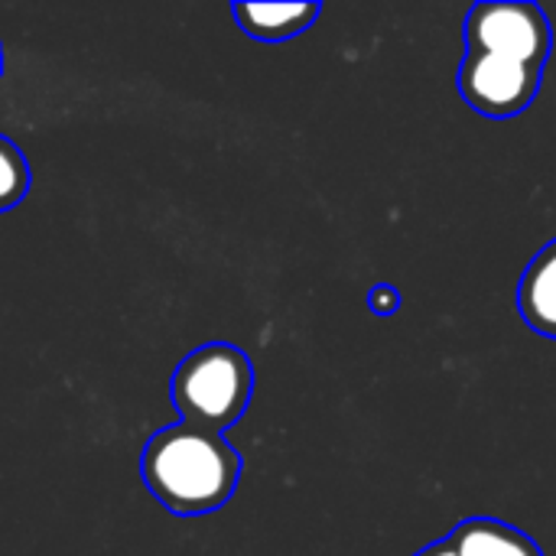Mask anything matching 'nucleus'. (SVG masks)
<instances>
[{
    "instance_id": "nucleus-4",
    "label": "nucleus",
    "mask_w": 556,
    "mask_h": 556,
    "mask_svg": "<svg viewBox=\"0 0 556 556\" xmlns=\"http://www.w3.org/2000/svg\"><path fill=\"white\" fill-rule=\"evenodd\" d=\"M541 72L528 62L498 52H466L459 68V91L466 104L485 117H515L538 98Z\"/></svg>"
},
{
    "instance_id": "nucleus-1",
    "label": "nucleus",
    "mask_w": 556,
    "mask_h": 556,
    "mask_svg": "<svg viewBox=\"0 0 556 556\" xmlns=\"http://www.w3.org/2000/svg\"><path fill=\"white\" fill-rule=\"evenodd\" d=\"M140 472L153 498L173 515H205L235 495L241 456L222 440V433L176 424L147 443Z\"/></svg>"
},
{
    "instance_id": "nucleus-6",
    "label": "nucleus",
    "mask_w": 556,
    "mask_h": 556,
    "mask_svg": "<svg viewBox=\"0 0 556 556\" xmlns=\"http://www.w3.org/2000/svg\"><path fill=\"white\" fill-rule=\"evenodd\" d=\"M446 541L459 556H544L531 534L495 518H469Z\"/></svg>"
},
{
    "instance_id": "nucleus-5",
    "label": "nucleus",
    "mask_w": 556,
    "mask_h": 556,
    "mask_svg": "<svg viewBox=\"0 0 556 556\" xmlns=\"http://www.w3.org/2000/svg\"><path fill=\"white\" fill-rule=\"evenodd\" d=\"M518 309L534 332L556 339V241L541 248L521 274Z\"/></svg>"
},
{
    "instance_id": "nucleus-9",
    "label": "nucleus",
    "mask_w": 556,
    "mask_h": 556,
    "mask_svg": "<svg viewBox=\"0 0 556 556\" xmlns=\"http://www.w3.org/2000/svg\"><path fill=\"white\" fill-rule=\"evenodd\" d=\"M368 303H371V309H375V313H381V316H391V313L397 309L401 296H397L391 287H375V290H371V296H368Z\"/></svg>"
},
{
    "instance_id": "nucleus-11",
    "label": "nucleus",
    "mask_w": 556,
    "mask_h": 556,
    "mask_svg": "<svg viewBox=\"0 0 556 556\" xmlns=\"http://www.w3.org/2000/svg\"><path fill=\"white\" fill-rule=\"evenodd\" d=\"M0 72H3V42H0Z\"/></svg>"
},
{
    "instance_id": "nucleus-10",
    "label": "nucleus",
    "mask_w": 556,
    "mask_h": 556,
    "mask_svg": "<svg viewBox=\"0 0 556 556\" xmlns=\"http://www.w3.org/2000/svg\"><path fill=\"white\" fill-rule=\"evenodd\" d=\"M417 556H459L453 551V544L450 541H437V544H430L427 551H420Z\"/></svg>"
},
{
    "instance_id": "nucleus-7",
    "label": "nucleus",
    "mask_w": 556,
    "mask_h": 556,
    "mask_svg": "<svg viewBox=\"0 0 556 556\" xmlns=\"http://www.w3.org/2000/svg\"><path fill=\"white\" fill-rule=\"evenodd\" d=\"M241 29L254 39H290L313 26V20L323 13L319 3H235L231 7Z\"/></svg>"
},
{
    "instance_id": "nucleus-2",
    "label": "nucleus",
    "mask_w": 556,
    "mask_h": 556,
    "mask_svg": "<svg viewBox=\"0 0 556 556\" xmlns=\"http://www.w3.org/2000/svg\"><path fill=\"white\" fill-rule=\"evenodd\" d=\"M251 391H254L251 358L228 342H212L186 355L169 384V397L182 414V424L212 433H222L241 420Z\"/></svg>"
},
{
    "instance_id": "nucleus-8",
    "label": "nucleus",
    "mask_w": 556,
    "mask_h": 556,
    "mask_svg": "<svg viewBox=\"0 0 556 556\" xmlns=\"http://www.w3.org/2000/svg\"><path fill=\"white\" fill-rule=\"evenodd\" d=\"M29 189V166L26 156L13 140L0 134V212L13 208Z\"/></svg>"
},
{
    "instance_id": "nucleus-3",
    "label": "nucleus",
    "mask_w": 556,
    "mask_h": 556,
    "mask_svg": "<svg viewBox=\"0 0 556 556\" xmlns=\"http://www.w3.org/2000/svg\"><path fill=\"white\" fill-rule=\"evenodd\" d=\"M551 46L554 29L538 3H476L466 16V49L472 52H498L534 68H544Z\"/></svg>"
}]
</instances>
